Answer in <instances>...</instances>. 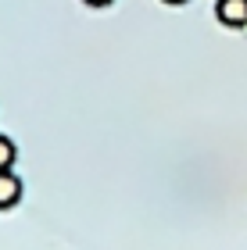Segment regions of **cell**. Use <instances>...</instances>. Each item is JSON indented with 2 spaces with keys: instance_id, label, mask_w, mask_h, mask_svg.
<instances>
[{
  "instance_id": "7a4b0ae2",
  "label": "cell",
  "mask_w": 247,
  "mask_h": 250,
  "mask_svg": "<svg viewBox=\"0 0 247 250\" xmlns=\"http://www.w3.org/2000/svg\"><path fill=\"white\" fill-rule=\"evenodd\" d=\"M22 200V179L15 172H0V211L15 208Z\"/></svg>"
},
{
  "instance_id": "277c9868",
  "label": "cell",
  "mask_w": 247,
  "mask_h": 250,
  "mask_svg": "<svg viewBox=\"0 0 247 250\" xmlns=\"http://www.w3.org/2000/svg\"><path fill=\"white\" fill-rule=\"evenodd\" d=\"M83 4H90V7H108L111 0H83Z\"/></svg>"
},
{
  "instance_id": "6da1fadb",
  "label": "cell",
  "mask_w": 247,
  "mask_h": 250,
  "mask_svg": "<svg viewBox=\"0 0 247 250\" xmlns=\"http://www.w3.org/2000/svg\"><path fill=\"white\" fill-rule=\"evenodd\" d=\"M215 18L222 25H229V29H244L247 25V0H219Z\"/></svg>"
},
{
  "instance_id": "3957f363",
  "label": "cell",
  "mask_w": 247,
  "mask_h": 250,
  "mask_svg": "<svg viewBox=\"0 0 247 250\" xmlns=\"http://www.w3.org/2000/svg\"><path fill=\"white\" fill-rule=\"evenodd\" d=\"M18 157V146L11 136H0V172H11V165H15Z\"/></svg>"
},
{
  "instance_id": "5b68a950",
  "label": "cell",
  "mask_w": 247,
  "mask_h": 250,
  "mask_svg": "<svg viewBox=\"0 0 247 250\" xmlns=\"http://www.w3.org/2000/svg\"><path fill=\"white\" fill-rule=\"evenodd\" d=\"M165 4H172V7H179V4H186V0H165Z\"/></svg>"
}]
</instances>
